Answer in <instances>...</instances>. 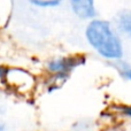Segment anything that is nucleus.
<instances>
[{"mask_svg":"<svg viewBox=\"0 0 131 131\" xmlns=\"http://www.w3.org/2000/svg\"><path fill=\"white\" fill-rule=\"evenodd\" d=\"M118 109L121 111V113L123 115H127L131 117V105H123V106H120Z\"/></svg>","mask_w":131,"mask_h":131,"instance_id":"7","label":"nucleus"},{"mask_svg":"<svg viewBox=\"0 0 131 131\" xmlns=\"http://www.w3.org/2000/svg\"><path fill=\"white\" fill-rule=\"evenodd\" d=\"M0 131H4V127H2L1 124H0Z\"/></svg>","mask_w":131,"mask_h":131,"instance_id":"8","label":"nucleus"},{"mask_svg":"<svg viewBox=\"0 0 131 131\" xmlns=\"http://www.w3.org/2000/svg\"><path fill=\"white\" fill-rule=\"evenodd\" d=\"M117 28L122 34L131 38V9L121 10L116 18Z\"/></svg>","mask_w":131,"mask_h":131,"instance_id":"4","label":"nucleus"},{"mask_svg":"<svg viewBox=\"0 0 131 131\" xmlns=\"http://www.w3.org/2000/svg\"><path fill=\"white\" fill-rule=\"evenodd\" d=\"M1 75H2V69L0 68V77H1Z\"/></svg>","mask_w":131,"mask_h":131,"instance_id":"9","label":"nucleus"},{"mask_svg":"<svg viewBox=\"0 0 131 131\" xmlns=\"http://www.w3.org/2000/svg\"><path fill=\"white\" fill-rule=\"evenodd\" d=\"M118 70H120L121 75H122L124 78L129 79V81H131V67L128 64H120V67H118Z\"/></svg>","mask_w":131,"mask_h":131,"instance_id":"6","label":"nucleus"},{"mask_svg":"<svg viewBox=\"0 0 131 131\" xmlns=\"http://www.w3.org/2000/svg\"><path fill=\"white\" fill-rule=\"evenodd\" d=\"M28 1L37 7L51 8V7H57V6H59V5H61L63 0H28Z\"/></svg>","mask_w":131,"mask_h":131,"instance_id":"5","label":"nucleus"},{"mask_svg":"<svg viewBox=\"0 0 131 131\" xmlns=\"http://www.w3.org/2000/svg\"><path fill=\"white\" fill-rule=\"evenodd\" d=\"M75 15L82 20H91L97 16L94 0H69Z\"/></svg>","mask_w":131,"mask_h":131,"instance_id":"3","label":"nucleus"},{"mask_svg":"<svg viewBox=\"0 0 131 131\" xmlns=\"http://www.w3.org/2000/svg\"><path fill=\"white\" fill-rule=\"evenodd\" d=\"M84 58L82 57H72V58H62V59L53 60L48 64V70L53 74L59 76H64L75 67L83 63Z\"/></svg>","mask_w":131,"mask_h":131,"instance_id":"2","label":"nucleus"},{"mask_svg":"<svg viewBox=\"0 0 131 131\" xmlns=\"http://www.w3.org/2000/svg\"><path fill=\"white\" fill-rule=\"evenodd\" d=\"M85 36L89 44L101 57L118 60L123 57V46L112 24L105 20H92L86 27Z\"/></svg>","mask_w":131,"mask_h":131,"instance_id":"1","label":"nucleus"}]
</instances>
